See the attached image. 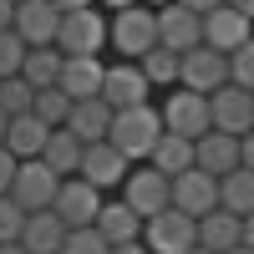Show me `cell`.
Instances as JSON below:
<instances>
[{
    "instance_id": "1",
    "label": "cell",
    "mask_w": 254,
    "mask_h": 254,
    "mask_svg": "<svg viewBox=\"0 0 254 254\" xmlns=\"http://www.w3.org/2000/svg\"><path fill=\"white\" fill-rule=\"evenodd\" d=\"M163 132V117L153 102H132V107H117L112 122H107V142L117 147V153L127 163H142L147 153H153V142Z\"/></svg>"
},
{
    "instance_id": "2",
    "label": "cell",
    "mask_w": 254,
    "mask_h": 254,
    "mask_svg": "<svg viewBox=\"0 0 254 254\" xmlns=\"http://www.w3.org/2000/svg\"><path fill=\"white\" fill-rule=\"evenodd\" d=\"M107 46L127 61H137L147 46H158V20H153V5H142V0H132V5L122 10H107Z\"/></svg>"
},
{
    "instance_id": "3",
    "label": "cell",
    "mask_w": 254,
    "mask_h": 254,
    "mask_svg": "<svg viewBox=\"0 0 254 254\" xmlns=\"http://www.w3.org/2000/svg\"><path fill=\"white\" fill-rule=\"evenodd\" d=\"M107 46V10L97 5H76V10H61L56 20V51L61 56H81V51H102Z\"/></svg>"
},
{
    "instance_id": "4",
    "label": "cell",
    "mask_w": 254,
    "mask_h": 254,
    "mask_svg": "<svg viewBox=\"0 0 254 254\" xmlns=\"http://www.w3.org/2000/svg\"><path fill=\"white\" fill-rule=\"evenodd\" d=\"M193 239L208 254H219V249H234V244H254V229H249V214H229L224 203H214L193 219Z\"/></svg>"
},
{
    "instance_id": "5",
    "label": "cell",
    "mask_w": 254,
    "mask_h": 254,
    "mask_svg": "<svg viewBox=\"0 0 254 254\" xmlns=\"http://www.w3.org/2000/svg\"><path fill=\"white\" fill-rule=\"evenodd\" d=\"M117 198L132 208L137 219L158 214V208H168V173H158L153 163H132V168H127V178L117 183Z\"/></svg>"
},
{
    "instance_id": "6",
    "label": "cell",
    "mask_w": 254,
    "mask_h": 254,
    "mask_svg": "<svg viewBox=\"0 0 254 254\" xmlns=\"http://www.w3.org/2000/svg\"><path fill=\"white\" fill-rule=\"evenodd\" d=\"M153 254H183L188 244H198L193 239V214H183V208H158V214H147L142 219V234H137Z\"/></svg>"
},
{
    "instance_id": "7",
    "label": "cell",
    "mask_w": 254,
    "mask_h": 254,
    "mask_svg": "<svg viewBox=\"0 0 254 254\" xmlns=\"http://www.w3.org/2000/svg\"><path fill=\"white\" fill-rule=\"evenodd\" d=\"M158 107V117H163V127L168 132H178V137H198L203 127H208V97L203 92H188V87H168V97L163 102H153Z\"/></svg>"
},
{
    "instance_id": "8",
    "label": "cell",
    "mask_w": 254,
    "mask_h": 254,
    "mask_svg": "<svg viewBox=\"0 0 254 254\" xmlns=\"http://www.w3.org/2000/svg\"><path fill=\"white\" fill-rule=\"evenodd\" d=\"M97 97L117 112V107H132V102H153V87H147V76H142L137 61L117 56V61H107V66H102V87H97Z\"/></svg>"
},
{
    "instance_id": "9",
    "label": "cell",
    "mask_w": 254,
    "mask_h": 254,
    "mask_svg": "<svg viewBox=\"0 0 254 254\" xmlns=\"http://www.w3.org/2000/svg\"><path fill=\"white\" fill-rule=\"evenodd\" d=\"M127 163L117 147L107 142V137H97V142H81V163H76V178H87L97 193H117V183L127 178Z\"/></svg>"
},
{
    "instance_id": "10",
    "label": "cell",
    "mask_w": 254,
    "mask_h": 254,
    "mask_svg": "<svg viewBox=\"0 0 254 254\" xmlns=\"http://www.w3.org/2000/svg\"><path fill=\"white\" fill-rule=\"evenodd\" d=\"M56 183H61V173H51L41 158H15V173H10V188H5V193L31 214V208H51Z\"/></svg>"
},
{
    "instance_id": "11",
    "label": "cell",
    "mask_w": 254,
    "mask_h": 254,
    "mask_svg": "<svg viewBox=\"0 0 254 254\" xmlns=\"http://www.w3.org/2000/svg\"><path fill=\"white\" fill-rule=\"evenodd\" d=\"M229 81V66H224V51H214V46H188V51H178V87H188V92H214V87H224Z\"/></svg>"
},
{
    "instance_id": "12",
    "label": "cell",
    "mask_w": 254,
    "mask_h": 254,
    "mask_svg": "<svg viewBox=\"0 0 254 254\" xmlns=\"http://www.w3.org/2000/svg\"><path fill=\"white\" fill-rule=\"evenodd\" d=\"M198 41L203 46H214V51H234V46H244L249 41V10H239V5H208L203 15H198Z\"/></svg>"
},
{
    "instance_id": "13",
    "label": "cell",
    "mask_w": 254,
    "mask_h": 254,
    "mask_svg": "<svg viewBox=\"0 0 254 254\" xmlns=\"http://www.w3.org/2000/svg\"><path fill=\"white\" fill-rule=\"evenodd\" d=\"M244 163V132H224V127H203L193 137V168L203 173H229V168Z\"/></svg>"
},
{
    "instance_id": "14",
    "label": "cell",
    "mask_w": 254,
    "mask_h": 254,
    "mask_svg": "<svg viewBox=\"0 0 254 254\" xmlns=\"http://www.w3.org/2000/svg\"><path fill=\"white\" fill-rule=\"evenodd\" d=\"M208 127H224V132H249L254 127V87H224L208 92Z\"/></svg>"
},
{
    "instance_id": "15",
    "label": "cell",
    "mask_w": 254,
    "mask_h": 254,
    "mask_svg": "<svg viewBox=\"0 0 254 254\" xmlns=\"http://www.w3.org/2000/svg\"><path fill=\"white\" fill-rule=\"evenodd\" d=\"M168 203L173 208H183V214H203V208H214L219 203V178L214 173H203V168H193L188 163L183 173H173L168 178Z\"/></svg>"
},
{
    "instance_id": "16",
    "label": "cell",
    "mask_w": 254,
    "mask_h": 254,
    "mask_svg": "<svg viewBox=\"0 0 254 254\" xmlns=\"http://www.w3.org/2000/svg\"><path fill=\"white\" fill-rule=\"evenodd\" d=\"M97 203H102V193L87 183V178H76V173H66L56 183V193H51V214L66 224V229H76V224H92V214H97Z\"/></svg>"
},
{
    "instance_id": "17",
    "label": "cell",
    "mask_w": 254,
    "mask_h": 254,
    "mask_svg": "<svg viewBox=\"0 0 254 254\" xmlns=\"http://www.w3.org/2000/svg\"><path fill=\"white\" fill-rule=\"evenodd\" d=\"M56 20H61V10L51 0H15L10 31L26 41V46H46V41H56Z\"/></svg>"
},
{
    "instance_id": "18",
    "label": "cell",
    "mask_w": 254,
    "mask_h": 254,
    "mask_svg": "<svg viewBox=\"0 0 254 254\" xmlns=\"http://www.w3.org/2000/svg\"><path fill=\"white\" fill-rule=\"evenodd\" d=\"M102 51H81V56H61V71H56V87L66 92L71 102H81V97H97V87H102Z\"/></svg>"
},
{
    "instance_id": "19",
    "label": "cell",
    "mask_w": 254,
    "mask_h": 254,
    "mask_svg": "<svg viewBox=\"0 0 254 254\" xmlns=\"http://www.w3.org/2000/svg\"><path fill=\"white\" fill-rule=\"evenodd\" d=\"M153 20H158V46H168V51L198 46V10H188V5H178V0H168V5L153 10Z\"/></svg>"
},
{
    "instance_id": "20",
    "label": "cell",
    "mask_w": 254,
    "mask_h": 254,
    "mask_svg": "<svg viewBox=\"0 0 254 254\" xmlns=\"http://www.w3.org/2000/svg\"><path fill=\"white\" fill-rule=\"evenodd\" d=\"M92 229H97V234L107 239V244H122V239H137V234H142V219H137L132 208L117 198V193H112V198L102 193L97 214H92Z\"/></svg>"
},
{
    "instance_id": "21",
    "label": "cell",
    "mask_w": 254,
    "mask_h": 254,
    "mask_svg": "<svg viewBox=\"0 0 254 254\" xmlns=\"http://www.w3.org/2000/svg\"><path fill=\"white\" fill-rule=\"evenodd\" d=\"M61 239H66V224H61L51 208H31L26 224H20V244H26V254H56Z\"/></svg>"
},
{
    "instance_id": "22",
    "label": "cell",
    "mask_w": 254,
    "mask_h": 254,
    "mask_svg": "<svg viewBox=\"0 0 254 254\" xmlns=\"http://www.w3.org/2000/svg\"><path fill=\"white\" fill-rule=\"evenodd\" d=\"M107 122H112L107 102H102V97H81V102H71V112H66L61 127H71L81 142H97V137H107Z\"/></svg>"
},
{
    "instance_id": "23",
    "label": "cell",
    "mask_w": 254,
    "mask_h": 254,
    "mask_svg": "<svg viewBox=\"0 0 254 254\" xmlns=\"http://www.w3.org/2000/svg\"><path fill=\"white\" fill-rule=\"evenodd\" d=\"M41 163L51 168V173H76V163H81V137L71 132V127H51L46 142H41Z\"/></svg>"
},
{
    "instance_id": "24",
    "label": "cell",
    "mask_w": 254,
    "mask_h": 254,
    "mask_svg": "<svg viewBox=\"0 0 254 254\" xmlns=\"http://www.w3.org/2000/svg\"><path fill=\"white\" fill-rule=\"evenodd\" d=\"M46 132H51V127L41 122V117L20 112V117L5 122V153H10V158H41V142H46Z\"/></svg>"
},
{
    "instance_id": "25",
    "label": "cell",
    "mask_w": 254,
    "mask_h": 254,
    "mask_svg": "<svg viewBox=\"0 0 254 254\" xmlns=\"http://www.w3.org/2000/svg\"><path fill=\"white\" fill-rule=\"evenodd\" d=\"M142 163H153L158 173L173 178V173H183V168L193 163V137H178V132H168V127H163L158 142H153V153H147Z\"/></svg>"
},
{
    "instance_id": "26",
    "label": "cell",
    "mask_w": 254,
    "mask_h": 254,
    "mask_svg": "<svg viewBox=\"0 0 254 254\" xmlns=\"http://www.w3.org/2000/svg\"><path fill=\"white\" fill-rule=\"evenodd\" d=\"M219 203L229 208V214H254V168L249 163L219 173Z\"/></svg>"
},
{
    "instance_id": "27",
    "label": "cell",
    "mask_w": 254,
    "mask_h": 254,
    "mask_svg": "<svg viewBox=\"0 0 254 254\" xmlns=\"http://www.w3.org/2000/svg\"><path fill=\"white\" fill-rule=\"evenodd\" d=\"M61 71V51L56 41H46V46H26V56H20V76L31 81V87H51Z\"/></svg>"
},
{
    "instance_id": "28",
    "label": "cell",
    "mask_w": 254,
    "mask_h": 254,
    "mask_svg": "<svg viewBox=\"0 0 254 254\" xmlns=\"http://www.w3.org/2000/svg\"><path fill=\"white\" fill-rule=\"evenodd\" d=\"M66 112H71V97L61 92L56 81H51V87H31V117H41L46 127H61Z\"/></svg>"
},
{
    "instance_id": "29",
    "label": "cell",
    "mask_w": 254,
    "mask_h": 254,
    "mask_svg": "<svg viewBox=\"0 0 254 254\" xmlns=\"http://www.w3.org/2000/svg\"><path fill=\"white\" fill-rule=\"evenodd\" d=\"M137 66L147 76V87H173L178 81V51H168V46H147L137 56Z\"/></svg>"
},
{
    "instance_id": "30",
    "label": "cell",
    "mask_w": 254,
    "mask_h": 254,
    "mask_svg": "<svg viewBox=\"0 0 254 254\" xmlns=\"http://www.w3.org/2000/svg\"><path fill=\"white\" fill-rule=\"evenodd\" d=\"M0 112L5 117H20V112H31V81L26 76H0Z\"/></svg>"
},
{
    "instance_id": "31",
    "label": "cell",
    "mask_w": 254,
    "mask_h": 254,
    "mask_svg": "<svg viewBox=\"0 0 254 254\" xmlns=\"http://www.w3.org/2000/svg\"><path fill=\"white\" fill-rule=\"evenodd\" d=\"M56 254H107V239L92 224H76V229H66V239H61Z\"/></svg>"
},
{
    "instance_id": "32",
    "label": "cell",
    "mask_w": 254,
    "mask_h": 254,
    "mask_svg": "<svg viewBox=\"0 0 254 254\" xmlns=\"http://www.w3.org/2000/svg\"><path fill=\"white\" fill-rule=\"evenodd\" d=\"M224 66H229V81H234V87H254V41L224 51Z\"/></svg>"
},
{
    "instance_id": "33",
    "label": "cell",
    "mask_w": 254,
    "mask_h": 254,
    "mask_svg": "<svg viewBox=\"0 0 254 254\" xmlns=\"http://www.w3.org/2000/svg\"><path fill=\"white\" fill-rule=\"evenodd\" d=\"M20 56H26V41L5 26V31H0V76H15L20 71Z\"/></svg>"
},
{
    "instance_id": "34",
    "label": "cell",
    "mask_w": 254,
    "mask_h": 254,
    "mask_svg": "<svg viewBox=\"0 0 254 254\" xmlns=\"http://www.w3.org/2000/svg\"><path fill=\"white\" fill-rule=\"evenodd\" d=\"M20 224H26V208L10 193H0V239H20Z\"/></svg>"
},
{
    "instance_id": "35",
    "label": "cell",
    "mask_w": 254,
    "mask_h": 254,
    "mask_svg": "<svg viewBox=\"0 0 254 254\" xmlns=\"http://www.w3.org/2000/svg\"><path fill=\"white\" fill-rule=\"evenodd\" d=\"M10 173H15V158L5 153V142H0V193L10 188Z\"/></svg>"
},
{
    "instance_id": "36",
    "label": "cell",
    "mask_w": 254,
    "mask_h": 254,
    "mask_svg": "<svg viewBox=\"0 0 254 254\" xmlns=\"http://www.w3.org/2000/svg\"><path fill=\"white\" fill-rule=\"evenodd\" d=\"M107 254H153L142 239H122V244H107Z\"/></svg>"
},
{
    "instance_id": "37",
    "label": "cell",
    "mask_w": 254,
    "mask_h": 254,
    "mask_svg": "<svg viewBox=\"0 0 254 254\" xmlns=\"http://www.w3.org/2000/svg\"><path fill=\"white\" fill-rule=\"evenodd\" d=\"M0 254H26V244L20 239H0Z\"/></svg>"
},
{
    "instance_id": "38",
    "label": "cell",
    "mask_w": 254,
    "mask_h": 254,
    "mask_svg": "<svg viewBox=\"0 0 254 254\" xmlns=\"http://www.w3.org/2000/svg\"><path fill=\"white\" fill-rule=\"evenodd\" d=\"M10 10H15V0H0V31L10 26Z\"/></svg>"
},
{
    "instance_id": "39",
    "label": "cell",
    "mask_w": 254,
    "mask_h": 254,
    "mask_svg": "<svg viewBox=\"0 0 254 254\" xmlns=\"http://www.w3.org/2000/svg\"><path fill=\"white\" fill-rule=\"evenodd\" d=\"M178 5H188V10H198V15H203L208 5H219V0H178Z\"/></svg>"
},
{
    "instance_id": "40",
    "label": "cell",
    "mask_w": 254,
    "mask_h": 254,
    "mask_svg": "<svg viewBox=\"0 0 254 254\" xmlns=\"http://www.w3.org/2000/svg\"><path fill=\"white\" fill-rule=\"evenodd\" d=\"M56 10H76V5H92V0H51Z\"/></svg>"
},
{
    "instance_id": "41",
    "label": "cell",
    "mask_w": 254,
    "mask_h": 254,
    "mask_svg": "<svg viewBox=\"0 0 254 254\" xmlns=\"http://www.w3.org/2000/svg\"><path fill=\"white\" fill-rule=\"evenodd\" d=\"M102 10H122V5H132V0H97Z\"/></svg>"
},
{
    "instance_id": "42",
    "label": "cell",
    "mask_w": 254,
    "mask_h": 254,
    "mask_svg": "<svg viewBox=\"0 0 254 254\" xmlns=\"http://www.w3.org/2000/svg\"><path fill=\"white\" fill-rule=\"evenodd\" d=\"M219 254H254V244H234V249H219Z\"/></svg>"
},
{
    "instance_id": "43",
    "label": "cell",
    "mask_w": 254,
    "mask_h": 254,
    "mask_svg": "<svg viewBox=\"0 0 254 254\" xmlns=\"http://www.w3.org/2000/svg\"><path fill=\"white\" fill-rule=\"evenodd\" d=\"M224 5H239V10H249V15H254V0H224Z\"/></svg>"
},
{
    "instance_id": "44",
    "label": "cell",
    "mask_w": 254,
    "mask_h": 254,
    "mask_svg": "<svg viewBox=\"0 0 254 254\" xmlns=\"http://www.w3.org/2000/svg\"><path fill=\"white\" fill-rule=\"evenodd\" d=\"M183 254H208V249H203V244H188V249H183Z\"/></svg>"
},
{
    "instance_id": "45",
    "label": "cell",
    "mask_w": 254,
    "mask_h": 254,
    "mask_svg": "<svg viewBox=\"0 0 254 254\" xmlns=\"http://www.w3.org/2000/svg\"><path fill=\"white\" fill-rule=\"evenodd\" d=\"M5 122H10V117H5V112H0V142H5Z\"/></svg>"
},
{
    "instance_id": "46",
    "label": "cell",
    "mask_w": 254,
    "mask_h": 254,
    "mask_svg": "<svg viewBox=\"0 0 254 254\" xmlns=\"http://www.w3.org/2000/svg\"><path fill=\"white\" fill-rule=\"evenodd\" d=\"M142 5H153V10H158V5H168V0H142Z\"/></svg>"
}]
</instances>
